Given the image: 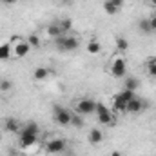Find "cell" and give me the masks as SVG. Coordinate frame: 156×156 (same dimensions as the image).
Returning <instances> with one entry per match:
<instances>
[{
    "mask_svg": "<svg viewBox=\"0 0 156 156\" xmlns=\"http://www.w3.org/2000/svg\"><path fill=\"white\" fill-rule=\"evenodd\" d=\"M55 47L60 51V53H73L80 47V40L71 37V35H62L55 40Z\"/></svg>",
    "mask_w": 156,
    "mask_h": 156,
    "instance_id": "cell-1",
    "label": "cell"
},
{
    "mask_svg": "<svg viewBox=\"0 0 156 156\" xmlns=\"http://www.w3.org/2000/svg\"><path fill=\"white\" fill-rule=\"evenodd\" d=\"M9 44H11V55H13L15 58H24V56H27V53L31 51L27 40L22 38V37H13Z\"/></svg>",
    "mask_w": 156,
    "mask_h": 156,
    "instance_id": "cell-2",
    "label": "cell"
},
{
    "mask_svg": "<svg viewBox=\"0 0 156 156\" xmlns=\"http://www.w3.org/2000/svg\"><path fill=\"white\" fill-rule=\"evenodd\" d=\"M53 120H55L58 125H62V127H67V125H71L73 113H71L69 109L62 107V105H55V107H53Z\"/></svg>",
    "mask_w": 156,
    "mask_h": 156,
    "instance_id": "cell-3",
    "label": "cell"
},
{
    "mask_svg": "<svg viewBox=\"0 0 156 156\" xmlns=\"http://www.w3.org/2000/svg\"><path fill=\"white\" fill-rule=\"evenodd\" d=\"M109 73L115 78H125V75H127V64H125V58H123L122 55H116V56L111 60Z\"/></svg>",
    "mask_w": 156,
    "mask_h": 156,
    "instance_id": "cell-4",
    "label": "cell"
},
{
    "mask_svg": "<svg viewBox=\"0 0 156 156\" xmlns=\"http://www.w3.org/2000/svg\"><path fill=\"white\" fill-rule=\"evenodd\" d=\"M96 109V102L93 98H80L76 104H75V111L80 116H87V115H93Z\"/></svg>",
    "mask_w": 156,
    "mask_h": 156,
    "instance_id": "cell-5",
    "label": "cell"
},
{
    "mask_svg": "<svg viewBox=\"0 0 156 156\" xmlns=\"http://www.w3.org/2000/svg\"><path fill=\"white\" fill-rule=\"evenodd\" d=\"M44 151H45L47 154H62V153L67 151V142H66L64 138H53V140H49V142L45 144Z\"/></svg>",
    "mask_w": 156,
    "mask_h": 156,
    "instance_id": "cell-6",
    "label": "cell"
},
{
    "mask_svg": "<svg viewBox=\"0 0 156 156\" xmlns=\"http://www.w3.org/2000/svg\"><path fill=\"white\" fill-rule=\"evenodd\" d=\"M2 129H4L5 133H11V134H18V133H20V129H22V123H20V120H16V118L7 116V118H4Z\"/></svg>",
    "mask_w": 156,
    "mask_h": 156,
    "instance_id": "cell-7",
    "label": "cell"
},
{
    "mask_svg": "<svg viewBox=\"0 0 156 156\" xmlns=\"http://www.w3.org/2000/svg\"><path fill=\"white\" fill-rule=\"evenodd\" d=\"M145 107H147L145 102L138 96H134L131 102H127V113H131V115H140V113L145 111Z\"/></svg>",
    "mask_w": 156,
    "mask_h": 156,
    "instance_id": "cell-8",
    "label": "cell"
},
{
    "mask_svg": "<svg viewBox=\"0 0 156 156\" xmlns=\"http://www.w3.org/2000/svg\"><path fill=\"white\" fill-rule=\"evenodd\" d=\"M37 140H38V134H26V133H20V134H18V144H20L22 149L33 147V145L37 144Z\"/></svg>",
    "mask_w": 156,
    "mask_h": 156,
    "instance_id": "cell-9",
    "label": "cell"
},
{
    "mask_svg": "<svg viewBox=\"0 0 156 156\" xmlns=\"http://www.w3.org/2000/svg\"><path fill=\"white\" fill-rule=\"evenodd\" d=\"M96 120H98L100 125H113V123H115V116H113L111 109H105V111L98 113V115H96Z\"/></svg>",
    "mask_w": 156,
    "mask_h": 156,
    "instance_id": "cell-10",
    "label": "cell"
},
{
    "mask_svg": "<svg viewBox=\"0 0 156 156\" xmlns=\"http://www.w3.org/2000/svg\"><path fill=\"white\" fill-rule=\"evenodd\" d=\"M45 33H47V37L53 40H56L58 37H62L64 35V31L60 29V26H58V22H53V24H49L47 27H45Z\"/></svg>",
    "mask_w": 156,
    "mask_h": 156,
    "instance_id": "cell-11",
    "label": "cell"
},
{
    "mask_svg": "<svg viewBox=\"0 0 156 156\" xmlns=\"http://www.w3.org/2000/svg\"><path fill=\"white\" fill-rule=\"evenodd\" d=\"M49 76H51V69H47V67H37L33 71V80L35 82H45Z\"/></svg>",
    "mask_w": 156,
    "mask_h": 156,
    "instance_id": "cell-12",
    "label": "cell"
},
{
    "mask_svg": "<svg viewBox=\"0 0 156 156\" xmlns=\"http://www.w3.org/2000/svg\"><path fill=\"white\" fill-rule=\"evenodd\" d=\"M87 140H89V144H93V145H98V144H102L104 142V133L100 131V129H91L89 131V136H87Z\"/></svg>",
    "mask_w": 156,
    "mask_h": 156,
    "instance_id": "cell-13",
    "label": "cell"
},
{
    "mask_svg": "<svg viewBox=\"0 0 156 156\" xmlns=\"http://www.w3.org/2000/svg\"><path fill=\"white\" fill-rule=\"evenodd\" d=\"M20 133H26V134H38L40 127H38L37 122H26V123H22ZM20 133H18V134H20Z\"/></svg>",
    "mask_w": 156,
    "mask_h": 156,
    "instance_id": "cell-14",
    "label": "cell"
},
{
    "mask_svg": "<svg viewBox=\"0 0 156 156\" xmlns=\"http://www.w3.org/2000/svg\"><path fill=\"white\" fill-rule=\"evenodd\" d=\"M113 111L115 113H127V102H123L120 96H115V100H113Z\"/></svg>",
    "mask_w": 156,
    "mask_h": 156,
    "instance_id": "cell-15",
    "label": "cell"
},
{
    "mask_svg": "<svg viewBox=\"0 0 156 156\" xmlns=\"http://www.w3.org/2000/svg\"><path fill=\"white\" fill-rule=\"evenodd\" d=\"M140 87V80L134 76H127L125 78V83H123V89H129V91H136Z\"/></svg>",
    "mask_w": 156,
    "mask_h": 156,
    "instance_id": "cell-16",
    "label": "cell"
},
{
    "mask_svg": "<svg viewBox=\"0 0 156 156\" xmlns=\"http://www.w3.org/2000/svg\"><path fill=\"white\" fill-rule=\"evenodd\" d=\"M26 40H27V44H29L31 49H40V47H42V40H40V37L37 33H31Z\"/></svg>",
    "mask_w": 156,
    "mask_h": 156,
    "instance_id": "cell-17",
    "label": "cell"
},
{
    "mask_svg": "<svg viewBox=\"0 0 156 156\" xmlns=\"http://www.w3.org/2000/svg\"><path fill=\"white\" fill-rule=\"evenodd\" d=\"M87 53L89 55H100V51H102V45H100V42L98 40H91L89 44H87Z\"/></svg>",
    "mask_w": 156,
    "mask_h": 156,
    "instance_id": "cell-18",
    "label": "cell"
},
{
    "mask_svg": "<svg viewBox=\"0 0 156 156\" xmlns=\"http://www.w3.org/2000/svg\"><path fill=\"white\" fill-rule=\"evenodd\" d=\"M9 56H11V44L9 42L0 44V60H7Z\"/></svg>",
    "mask_w": 156,
    "mask_h": 156,
    "instance_id": "cell-19",
    "label": "cell"
},
{
    "mask_svg": "<svg viewBox=\"0 0 156 156\" xmlns=\"http://www.w3.org/2000/svg\"><path fill=\"white\" fill-rule=\"evenodd\" d=\"M138 29H140L144 35H151L153 31H151V22H149V18H142V20L138 22Z\"/></svg>",
    "mask_w": 156,
    "mask_h": 156,
    "instance_id": "cell-20",
    "label": "cell"
},
{
    "mask_svg": "<svg viewBox=\"0 0 156 156\" xmlns=\"http://www.w3.org/2000/svg\"><path fill=\"white\" fill-rule=\"evenodd\" d=\"M145 71L151 78H156V58H151L145 62Z\"/></svg>",
    "mask_w": 156,
    "mask_h": 156,
    "instance_id": "cell-21",
    "label": "cell"
},
{
    "mask_svg": "<svg viewBox=\"0 0 156 156\" xmlns=\"http://www.w3.org/2000/svg\"><path fill=\"white\" fill-rule=\"evenodd\" d=\"M58 26H60V29L64 31V35H67V33L73 29V20H71V18H64V20H58Z\"/></svg>",
    "mask_w": 156,
    "mask_h": 156,
    "instance_id": "cell-22",
    "label": "cell"
},
{
    "mask_svg": "<svg viewBox=\"0 0 156 156\" xmlns=\"http://www.w3.org/2000/svg\"><path fill=\"white\" fill-rule=\"evenodd\" d=\"M118 96L123 100V102H131L134 96H136V91H129V89H122L120 93H118Z\"/></svg>",
    "mask_w": 156,
    "mask_h": 156,
    "instance_id": "cell-23",
    "label": "cell"
},
{
    "mask_svg": "<svg viewBox=\"0 0 156 156\" xmlns=\"http://www.w3.org/2000/svg\"><path fill=\"white\" fill-rule=\"evenodd\" d=\"M116 49H118V53H125V51L129 49V42H127V38L118 37L116 38Z\"/></svg>",
    "mask_w": 156,
    "mask_h": 156,
    "instance_id": "cell-24",
    "label": "cell"
},
{
    "mask_svg": "<svg viewBox=\"0 0 156 156\" xmlns=\"http://www.w3.org/2000/svg\"><path fill=\"white\" fill-rule=\"evenodd\" d=\"M104 11H105L107 15H116V13H118V9L111 4V2H109V0H105V2H104Z\"/></svg>",
    "mask_w": 156,
    "mask_h": 156,
    "instance_id": "cell-25",
    "label": "cell"
},
{
    "mask_svg": "<svg viewBox=\"0 0 156 156\" xmlns=\"http://www.w3.org/2000/svg\"><path fill=\"white\" fill-rule=\"evenodd\" d=\"M11 87H13V83L9 80H0V93H7V91H11Z\"/></svg>",
    "mask_w": 156,
    "mask_h": 156,
    "instance_id": "cell-26",
    "label": "cell"
},
{
    "mask_svg": "<svg viewBox=\"0 0 156 156\" xmlns=\"http://www.w3.org/2000/svg\"><path fill=\"white\" fill-rule=\"evenodd\" d=\"M71 125H75V127H82V125H83V120H82V116H80V115H73Z\"/></svg>",
    "mask_w": 156,
    "mask_h": 156,
    "instance_id": "cell-27",
    "label": "cell"
},
{
    "mask_svg": "<svg viewBox=\"0 0 156 156\" xmlns=\"http://www.w3.org/2000/svg\"><path fill=\"white\" fill-rule=\"evenodd\" d=\"M109 2H111V4H113L115 7H116L118 11H120V9L123 7V2H125V0H109Z\"/></svg>",
    "mask_w": 156,
    "mask_h": 156,
    "instance_id": "cell-28",
    "label": "cell"
},
{
    "mask_svg": "<svg viewBox=\"0 0 156 156\" xmlns=\"http://www.w3.org/2000/svg\"><path fill=\"white\" fill-rule=\"evenodd\" d=\"M149 22H151V31L154 33V31H156V16H151V18H149Z\"/></svg>",
    "mask_w": 156,
    "mask_h": 156,
    "instance_id": "cell-29",
    "label": "cell"
},
{
    "mask_svg": "<svg viewBox=\"0 0 156 156\" xmlns=\"http://www.w3.org/2000/svg\"><path fill=\"white\" fill-rule=\"evenodd\" d=\"M109 156H123V154H122L120 151H111V154H109Z\"/></svg>",
    "mask_w": 156,
    "mask_h": 156,
    "instance_id": "cell-30",
    "label": "cell"
},
{
    "mask_svg": "<svg viewBox=\"0 0 156 156\" xmlns=\"http://www.w3.org/2000/svg\"><path fill=\"white\" fill-rule=\"evenodd\" d=\"M15 2H16V0H4L5 5H11V4H15Z\"/></svg>",
    "mask_w": 156,
    "mask_h": 156,
    "instance_id": "cell-31",
    "label": "cell"
},
{
    "mask_svg": "<svg viewBox=\"0 0 156 156\" xmlns=\"http://www.w3.org/2000/svg\"><path fill=\"white\" fill-rule=\"evenodd\" d=\"M149 2H151V5H153V7H156V0H149Z\"/></svg>",
    "mask_w": 156,
    "mask_h": 156,
    "instance_id": "cell-32",
    "label": "cell"
},
{
    "mask_svg": "<svg viewBox=\"0 0 156 156\" xmlns=\"http://www.w3.org/2000/svg\"><path fill=\"white\" fill-rule=\"evenodd\" d=\"M153 16H156V7H153Z\"/></svg>",
    "mask_w": 156,
    "mask_h": 156,
    "instance_id": "cell-33",
    "label": "cell"
},
{
    "mask_svg": "<svg viewBox=\"0 0 156 156\" xmlns=\"http://www.w3.org/2000/svg\"><path fill=\"white\" fill-rule=\"evenodd\" d=\"M60 2H64V4H69V2H71V0H60Z\"/></svg>",
    "mask_w": 156,
    "mask_h": 156,
    "instance_id": "cell-34",
    "label": "cell"
},
{
    "mask_svg": "<svg viewBox=\"0 0 156 156\" xmlns=\"http://www.w3.org/2000/svg\"><path fill=\"white\" fill-rule=\"evenodd\" d=\"M131 2H138V0H131Z\"/></svg>",
    "mask_w": 156,
    "mask_h": 156,
    "instance_id": "cell-35",
    "label": "cell"
},
{
    "mask_svg": "<svg viewBox=\"0 0 156 156\" xmlns=\"http://www.w3.org/2000/svg\"><path fill=\"white\" fill-rule=\"evenodd\" d=\"M0 2H4V0H0Z\"/></svg>",
    "mask_w": 156,
    "mask_h": 156,
    "instance_id": "cell-36",
    "label": "cell"
},
{
    "mask_svg": "<svg viewBox=\"0 0 156 156\" xmlns=\"http://www.w3.org/2000/svg\"><path fill=\"white\" fill-rule=\"evenodd\" d=\"M0 138H2V136H0Z\"/></svg>",
    "mask_w": 156,
    "mask_h": 156,
    "instance_id": "cell-37",
    "label": "cell"
}]
</instances>
